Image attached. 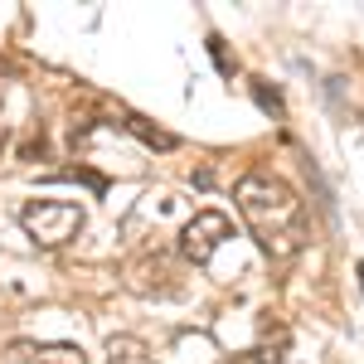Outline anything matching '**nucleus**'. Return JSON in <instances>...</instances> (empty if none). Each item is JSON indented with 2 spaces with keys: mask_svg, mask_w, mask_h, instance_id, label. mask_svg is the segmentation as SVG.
Wrapping results in <instances>:
<instances>
[{
  "mask_svg": "<svg viewBox=\"0 0 364 364\" xmlns=\"http://www.w3.org/2000/svg\"><path fill=\"white\" fill-rule=\"evenodd\" d=\"M5 364H87L78 345H39V340H15L5 350Z\"/></svg>",
  "mask_w": 364,
  "mask_h": 364,
  "instance_id": "obj_4",
  "label": "nucleus"
},
{
  "mask_svg": "<svg viewBox=\"0 0 364 364\" xmlns=\"http://www.w3.org/2000/svg\"><path fill=\"white\" fill-rule=\"evenodd\" d=\"M20 224L39 248H63L83 233V209L63 204V199H34V204L20 209Z\"/></svg>",
  "mask_w": 364,
  "mask_h": 364,
  "instance_id": "obj_2",
  "label": "nucleus"
},
{
  "mask_svg": "<svg viewBox=\"0 0 364 364\" xmlns=\"http://www.w3.org/2000/svg\"><path fill=\"white\" fill-rule=\"evenodd\" d=\"M360 287H364V262H360Z\"/></svg>",
  "mask_w": 364,
  "mask_h": 364,
  "instance_id": "obj_8",
  "label": "nucleus"
},
{
  "mask_svg": "<svg viewBox=\"0 0 364 364\" xmlns=\"http://www.w3.org/2000/svg\"><path fill=\"white\" fill-rule=\"evenodd\" d=\"M233 199H238V214H243L248 233L257 238V248L267 252V257L287 262V257H296V252L306 248V238H311L306 204H301V195L282 175L252 170V175L238 180Z\"/></svg>",
  "mask_w": 364,
  "mask_h": 364,
  "instance_id": "obj_1",
  "label": "nucleus"
},
{
  "mask_svg": "<svg viewBox=\"0 0 364 364\" xmlns=\"http://www.w3.org/2000/svg\"><path fill=\"white\" fill-rule=\"evenodd\" d=\"M122 127L132 132V136H141L151 151H175V136L170 132H161V127H151L146 117H136V112H122Z\"/></svg>",
  "mask_w": 364,
  "mask_h": 364,
  "instance_id": "obj_5",
  "label": "nucleus"
},
{
  "mask_svg": "<svg viewBox=\"0 0 364 364\" xmlns=\"http://www.w3.org/2000/svg\"><path fill=\"white\" fill-rule=\"evenodd\" d=\"M107 364H151V350L136 336H112L107 340Z\"/></svg>",
  "mask_w": 364,
  "mask_h": 364,
  "instance_id": "obj_6",
  "label": "nucleus"
},
{
  "mask_svg": "<svg viewBox=\"0 0 364 364\" xmlns=\"http://www.w3.org/2000/svg\"><path fill=\"white\" fill-rule=\"evenodd\" d=\"M228 233H233L228 214H219V209H204V214H195L190 224L180 228V257H185L190 267H204V262L219 252V243H224Z\"/></svg>",
  "mask_w": 364,
  "mask_h": 364,
  "instance_id": "obj_3",
  "label": "nucleus"
},
{
  "mask_svg": "<svg viewBox=\"0 0 364 364\" xmlns=\"http://www.w3.org/2000/svg\"><path fill=\"white\" fill-rule=\"evenodd\" d=\"M0 97H5V87H0Z\"/></svg>",
  "mask_w": 364,
  "mask_h": 364,
  "instance_id": "obj_9",
  "label": "nucleus"
},
{
  "mask_svg": "<svg viewBox=\"0 0 364 364\" xmlns=\"http://www.w3.org/2000/svg\"><path fill=\"white\" fill-rule=\"evenodd\" d=\"M257 102H262V107H267V112H282L277 92H267V87H257Z\"/></svg>",
  "mask_w": 364,
  "mask_h": 364,
  "instance_id": "obj_7",
  "label": "nucleus"
}]
</instances>
